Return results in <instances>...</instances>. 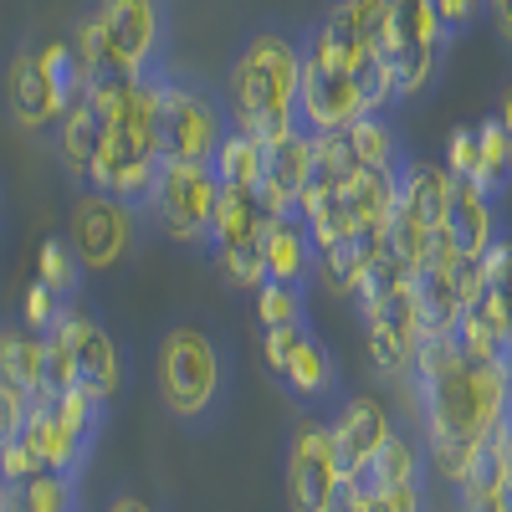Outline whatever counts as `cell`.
Instances as JSON below:
<instances>
[{"instance_id": "5bb4252c", "label": "cell", "mask_w": 512, "mask_h": 512, "mask_svg": "<svg viewBox=\"0 0 512 512\" xmlns=\"http://www.w3.org/2000/svg\"><path fill=\"white\" fill-rule=\"evenodd\" d=\"M277 379L287 384V395L297 405H308L313 415H328L338 405V359H333V349L323 344L313 328L297 338V349L287 354V364L277 369Z\"/></svg>"}, {"instance_id": "836d02e7", "label": "cell", "mask_w": 512, "mask_h": 512, "mask_svg": "<svg viewBox=\"0 0 512 512\" xmlns=\"http://www.w3.org/2000/svg\"><path fill=\"white\" fill-rule=\"evenodd\" d=\"M477 159H482V144H477V128L472 123H456L451 134H446V169L456 180H472L477 175Z\"/></svg>"}, {"instance_id": "4316f807", "label": "cell", "mask_w": 512, "mask_h": 512, "mask_svg": "<svg viewBox=\"0 0 512 512\" xmlns=\"http://www.w3.org/2000/svg\"><path fill=\"white\" fill-rule=\"evenodd\" d=\"M82 262H77V251L67 246V236H47L36 251V282H47L62 303H77V292H82Z\"/></svg>"}, {"instance_id": "5b68a950", "label": "cell", "mask_w": 512, "mask_h": 512, "mask_svg": "<svg viewBox=\"0 0 512 512\" xmlns=\"http://www.w3.org/2000/svg\"><path fill=\"white\" fill-rule=\"evenodd\" d=\"M149 236L144 205H128L98 190H77L67 210V246L77 251L82 272H118L123 262H134L139 246Z\"/></svg>"}, {"instance_id": "7a4b0ae2", "label": "cell", "mask_w": 512, "mask_h": 512, "mask_svg": "<svg viewBox=\"0 0 512 512\" xmlns=\"http://www.w3.org/2000/svg\"><path fill=\"white\" fill-rule=\"evenodd\" d=\"M410 395L420 410L425 446L461 441V446H487L492 431L512 415V359L497 364H472L456 359L436 374H410Z\"/></svg>"}, {"instance_id": "f35d334b", "label": "cell", "mask_w": 512, "mask_h": 512, "mask_svg": "<svg viewBox=\"0 0 512 512\" xmlns=\"http://www.w3.org/2000/svg\"><path fill=\"white\" fill-rule=\"evenodd\" d=\"M26 415H31V395L21 390V384L0 379V441H11L26 431Z\"/></svg>"}, {"instance_id": "ee69618b", "label": "cell", "mask_w": 512, "mask_h": 512, "mask_svg": "<svg viewBox=\"0 0 512 512\" xmlns=\"http://www.w3.org/2000/svg\"><path fill=\"white\" fill-rule=\"evenodd\" d=\"M497 123L507 128V139H512V82H507V88L497 93Z\"/></svg>"}, {"instance_id": "ac0fdd59", "label": "cell", "mask_w": 512, "mask_h": 512, "mask_svg": "<svg viewBox=\"0 0 512 512\" xmlns=\"http://www.w3.org/2000/svg\"><path fill=\"white\" fill-rule=\"evenodd\" d=\"M272 216L256 190H221L216 195V216H210V251H241V246H262Z\"/></svg>"}, {"instance_id": "8d00e7d4", "label": "cell", "mask_w": 512, "mask_h": 512, "mask_svg": "<svg viewBox=\"0 0 512 512\" xmlns=\"http://www.w3.org/2000/svg\"><path fill=\"white\" fill-rule=\"evenodd\" d=\"M431 6H436V16H441L451 41L466 36V31H477L487 21V0H431Z\"/></svg>"}, {"instance_id": "8fae6325", "label": "cell", "mask_w": 512, "mask_h": 512, "mask_svg": "<svg viewBox=\"0 0 512 512\" xmlns=\"http://www.w3.org/2000/svg\"><path fill=\"white\" fill-rule=\"evenodd\" d=\"M108 21L128 72H159L164 67V41H169V11L164 0H88Z\"/></svg>"}, {"instance_id": "7402d4cb", "label": "cell", "mask_w": 512, "mask_h": 512, "mask_svg": "<svg viewBox=\"0 0 512 512\" xmlns=\"http://www.w3.org/2000/svg\"><path fill=\"white\" fill-rule=\"evenodd\" d=\"M425 441H415V436H405V431H395L390 441H384V451L369 461V472L359 477L369 492H395V487H420L425 482Z\"/></svg>"}, {"instance_id": "d4e9b609", "label": "cell", "mask_w": 512, "mask_h": 512, "mask_svg": "<svg viewBox=\"0 0 512 512\" xmlns=\"http://www.w3.org/2000/svg\"><path fill=\"white\" fill-rule=\"evenodd\" d=\"M36 57H41V72H47L52 93L62 98V113H67V103H77L82 93H88L93 72L82 67V57H77V47H72L67 36H52V41H41V47H36Z\"/></svg>"}, {"instance_id": "83f0119b", "label": "cell", "mask_w": 512, "mask_h": 512, "mask_svg": "<svg viewBox=\"0 0 512 512\" xmlns=\"http://www.w3.org/2000/svg\"><path fill=\"white\" fill-rule=\"evenodd\" d=\"M52 410L62 415L67 431H72L77 441H88V446L98 441V431L108 425V400H103V395H93L88 384H72L67 395H57V400H52Z\"/></svg>"}, {"instance_id": "8992f818", "label": "cell", "mask_w": 512, "mask_h": 512, "mask_svg": "<svg viewBox=\"0 0 512 512\" xmlns=\"http://www.w3.org/2000/svg\"><path fill=\"white\" fill-rule=\"evenodd\" d=\"M216 195H221V180H216V169H210V164L159 159V175L149 185L144 216L169 241L205 246L210 241V216H216Z\"/></svg>"}, {"instance_id": "d6986e66", "label": "cell", "mask_w": 512, "mask_h": 512, "mask_svg": "<svg viewBox=\"0 0 512 512\" xmlns=\"http://www.w3.org/2000/svg\"><path fill=\"white\" fill-rule=\"evenodd\" d=\"M451 200H456V175L446 164H431V159H410L405 175H400V205L415 210L425 226H446L451 221Z\"/></svg>"}, {"instance_id": "e0dca14e", "label": "cell", "mask_w": 512, "mask_h": 512, "mask_svg": "<svg viewBox=\"0 0 512 512\" xmlns=\"http://www.w3.org/2000/svg\"><path fill=\"white\" fill-rule=\"evenodd\" d=\"M21 441L36 451V461L47 466V472H62V477H82V466H88V456H93V446L77 441L67 425H62V415L52 410V400H31Z\"/></svg>"}, {"instance_id": "30bf717a", "label": "cell", "mask_w": 512, "mask_h": 512, "mask_svg": "<svg viewBox=\"0 0 512 512\" xmlns=\"http://www.w3.org/2000/svg\"><path fill=\"white\" fill-rule=\"evenodd\" d=\"M52 328H62L67 338H72V354H77V384H88L93 395H103L108 405L118 400V390H123V379H128V364H123V349H118V338L88 313V308H77V303H67L62 313H57V323Z\"/></svg>"}, {"instance_id": "1f68e13d", "label": "cell", "mask_w": 512, "mask_h": 512, "mask_svg": "<svg viewBox=\"0 0 512 512\" xmlns=\"http://www.w3.org/2000/svg\"><path fill=\"white\" fill-rule=\"evenodd\" d=\"M21 507H26V512H82V507H77V477L36 472V477L21 487Z\"/></svg>"}, {"instance_id": "ab89813d", "label": "cell", "mask_w": 512, "mask_h": 512, "mask_svg": "<svg viewBox=\"0 0 512 512\" xmlns=\"http://www.w3.org/2000/svg\"><path fill=\"white\" fill-rule=\"evenodd\" d=\"M308 328H313V323H292V328H267V349H262V354H267V369H272V374H277V369L287 364V354L297 349V338H303Z\"/></svg>"}, {"instance_id": "2e32d148", "label": "cell", "mask_w": 512, "mask_h": 512, "mask_svg": "<svg viewBox=\"0 0 512 512\" xmlns=\"http://www.w3.org/2000/svg\"><path fill=\"white\" fill-rule=\"evenodd\" d=\"M446 236L456 246L461 262H482L492 251V241L502 236V216H497V200L487 190H477L472 180H456V200H451V221Z\"/></svg>"}, {"instance_id": "277c9868", "label": "cell", "mask_w": 512, "mask_h": 512, "mask_svg": "<svg viewBox=\"0 0 512 512\" xmlns=\"http://www.w3.org/2000/svg\"><path fill=\"white\" fill-rule=\"evenodd\" d=\"M231 134L226 98L200 82L195 72H159V154L164 159H195L210 164Z\"/></svg>"}, {"instance_id": "bcb514c9", "label": "cell", "mask_w": 512, "mask_h": 512, "mask_svg": "<svg viewBox=\"0 0 512 512\" xmlns=\"http://www.w3.org/2000/svg\"><path fill=\"white\" fill-rule=\"evenodd\" d=\"M0 446H6V441H0Z\"/></svg>"}, {"instance_id": "f546056e", "label": "cell", "mask_w": 512, "mask_h": 512, "mask_svg": "<svg viewBox=\"0 0 512 512\" xmlns=\"http://www.w3.org/2000/svg\"><path fill=\"white\" fill-rule=\"evenodd\" d=\"M451 338H456V349H461L466 359H472V364H497V359H512V349H507L502 338L487 328V318H482L477 308H466V313L456 318Z\"/></svg>"}, {"instance_id": "ffe728a7", "label": "cell", "mask_w": 512, "mask_h": 512, "mask_svg": "<svg viewBox=\"0 0 512 512\" xmlns=\"http://www.w3.org/2000/svg\"><path fill=\"white\" fill-rule=\"evenodd\" d=\"M103 144V123L93 113L88 98H77L67 103L62 123H57V164H62V175L77 185V190H88V169H93V154Z\"/></svg>"}, {"instance_id": "7bdbcfd3", "label": "cell", "mask_w": 512, "mask_h": 512, "mask_svg": "<svg viewBox=\"0 0 512 512\" xmlns=\"http://www.w3.org/2000/svg\"><path fill=\"white\" fill-rule=\"evenodd\" d=\"M103 512H154V502H144L139 492H113V502Z\"/></svg>"}, {"instance_id": "9a60e30c", "label": "cell", "mask_w": 512, "mask_h": 512, "mask_svg": "<svg viewBox=\"0 0 512 512\" xmlns=\"http://www.w3.org/2000/svg\"><path fill=\"white\" fill-rule=\"evenodd\" d=\"M262 267H267V282H287V287H308L318 277V246L303 216H282L267 226Z\"/></svg>"}, {"instance_id": "b9f144b4", "label": "cell", "mask_w": 512, "mask_h": 512, "mask_svg": "<svg viewBox=\"0 0 512 512\" xmlns=\"http://www.w3.org/2000/svg\"><path fill=\"white\" fill-rule=\"evenodd\" d=\"M456 512H512V497H451Z\"/></svg>"}, {"instance_id": "4dcf8cb0", "label": "cell", "mask_w": 512, "mask_h": 512, "mask_svg": "<svg viewBox=\"0 0 512 512\" xmlns=\"http://www.w3.org/2000/svg\"><path fill=\"white\" fill-rule=\"evenodd\" d=\"M267 169H272L282 185H292L297 195H303L313 185V134H308V128H297L287 144H277L272 159H267Z\"/></svg>"}, {"instance_id": "603a6c76", "label": "cell", "mask_w": 512, "mask_h": 512, "mask_svg": "<svg viewBox=\"0 0 512 512\" xmlns=\"http://www.w3.org/2000/svg\"><path fill=\"white\" fill-rule=\"evenodd\" d=\"M0 379L21 384L31 400H41V384H47V338L31 328L0 333Z\"/></svg>"}, {"instance_id": "d590c367", "label": "cell", "mask_w": 512, "mask_h": 512, "mask_svg": "<svg viewBox=\"0 0 512 512\" xmlns=\"http://www.w3.org/2000/svg\"><path fill=\"white\" fill-rule=\"evenodd\" d=\"M482 272H487V292H497L502 303H512V231H502L492 241V251L482 256Z\"/></svg>"}, {"instance_id": "7c38bea8", "label": "cell", "mask_w": 512, "mask_h": 512, "mask_svg": "<svg viewBox=\"0 0 512 512\" xmlns=\"http://www.w3.org/2000/svg\"><path fill=\"white\" fill-rule=\"evenodd\" d=\"M359 118H364L359 77L303 62V88H297V123H303L308 134H349Z\"/></svg>"}, {"instance_id": "ba28073f", "label": "cell", "mask_w": 512, "mask_h": 512, "mask_svg": "<svg viewBox=\"0 0 512 512\" xmlns=\"http://www.w3.org/2000/svg\"><path fill=\"white\" fill-rule=\"evenodd\" d=\"M159 159H164L159 139L144 134V128H103V144H98L93 169H88V190L128 200V205H144L149 185L159 175Z\"/></svg>"}, {"instance_id": "9c48e42d", "label": "cell", "mask_w": 512, "mask_h": 512, "mask_svg": "<svg viewBox=\"0 0 512 512\" xmlns=\"http://www.w3.org/2000/svg\"><path fill=\"white\" fill-rule=\"evenodd\" d=\"M328 431H333L338 456H344V472L364 477L369 461L384 451V441H390L400 425L374 390H354V395H338V405L328 410Z\"/></svg>"}, {"instance_id": "7dc6e473", "label": "cell", "mask_w": 512, "mask_h": 512, "mask_svg": "<svg viewBox=\"0 0 512 512\" xmlns=\"http://www.w3.org/2000/svg\"><path fill=\"white\" fill-rule=\"evenodd\" d=\"M507 497H512V492H507Z\"/></svg>"}, {"instance_id": "74e56055", "label": "cell", "mask_w": 512, "mask_h": 512, "mask_svg": "<svg viewBox=\"0 0 512 512\" xmlns=\"http://www.w3.org/2000/svg\"><path fill=\"white\" fill-rule=\"evenodd\" d=\"M62 308H67V303H62V297H57L47 282H31V287H26V308H21V318H26L31 333H47V328L57 323Z\"/></svg>"}, {"instance_id": "6da1fadb", "label": "cell", "mask_w": 512, "mask_h": 512, "mask_svg": "<svg viewBox=\"0 0 512 512\" xmlns=\"http://www.w3.org/2000/svg\"><path fill=\"white\" fill-rule=\"evenodd\" d=\"M297 88H303V36L287 26H256L226 77V113L231 128L251 134L256 144H287L297 128Z\"/></svg>"}, {"instance_id": "44dd1931", "label": "cell", "mask_w": 512, "mask_h": 512, "mask_svg": "<svg viewBox=\"0 0 512 512\" xmlns=\"http://www.w3.org/2000/svg\"><path fill=\"white\" fill-rule=\"evenodd\" d=\"M344 139H349L354 164H359V169H369V175H400V169L410 164V159H405V149H400V134H395L390 113H364Z\"/></svg>"}, {"instance_id": "52a82bcc", "label": "cell", "mask_w": 512, "mask_h": 512, "mask_svg": "<svg viewBox=\"0 0 512 512\" xmlns=\"http://www.w3.org/2000/svg\"><path fill=\"white\" fill-rule=\"evenodd\" d=\"M344 482V456L333 446L328 415H303L287 436V507L292 512H328Z\"/></svg>"}, {"instance_id": "d6a6232c", "label": "cell", "mask_w": 512, "mask_h": 512, "mask_svg": "<svg viewBox=\"0 0 512 512\" xmlns=\"http://www.w3.org/2000/svg\"><path fill=\"white\" fill-rule=\"evenodd\" d=\"M47 384H41V400H57L77 384V354H72V338L62 328H47Z\"/></svg>"}, {"instance_id": "484cf974", "label": "cell", "mask_w": 512, "mask_h": 512, "mask_svg": "<svg viewBox=\"0 0 512 512\" xmlns=\"http://www.w3.org/2000/svg\"><path fill=\"white\" fill-rule=\"evenodd\" d=\"M477 144H482V159H477L472 185L487 190V195L497 200V195L512 185V139H507V128L497 123V113L477 123Z\"/></svg>"}, {"instance_id": "cb8c5ba5", "label": "cell", "mask_w": 512, "mask_h": 512, "mask_svg": "<svg viewBox=\"0 0 512 512\" xmlns=\"http://www.w3.org/2000/svg\"><path fill=\"white\" fill-rule=\"evenodd\" d=\"M267 159H272L267 144H256L251 134L231 128V134L221 139V149H216V159H210V169H216L221 190H256L267 180Z\"/></svg>"}, {"instance_id": "f1b7e54d", "label": "cell", "mask_w": 512, "mask_h": 512, "mask_svg": "<svg viewBox=\"0 0 512 512\" xmlns=\"http://www.w3.org/2000/svg\"><path fill=\"white\" fill-rule=\"evenodd\" d=\"M256 323L267 328H292V323H308V297L303 287H287V282H262L256 287Z\"/></svg>"}, {"instance_id": "f6af8a7d", "label": "cell", "mask_w": 512, "mask_h": 512, "mask_svg": "<svg viewBox=\"0 0 512 512\" xmlns=\"http://www.w3.org/2000/svg\"><path fill=\"white\" fill-rule=\"evenodd\" d=\"M0 221H6V200H0Z\"/></svg>"}, {"instance_id": "e575fe53", "label": "cell", "mask_w": 512, "mask_h": 512, "mask_svg": "<svg viewBox=\"0 0 512 512\" xmlns=\"http://www.w3.org/2000/svg\"><path fill=\"white\" fill-rule=\"evenodd\" d=\"M36 472H47V466L36 461V451L21 436H11L6 446H0V482H6V487H26Z\"/></svg>"}, {"instance_id": "4fadbf2b", "label": "cell", "mask_w": 512, "mask_h": 512, "mask_svg": "<svg viewBox=\"0 0 512 512\" xmlns=\"http://www.w3.org/2000/svg\"><path fill=\"white\" fill-rule=\"evenodd\" d=\"M6 113L21 134H57V123H62V98L52 93L41 57L31 47L11 52L6 62Z\"/></svg>"}, {"instance_id": "3957f363", "label": "cell", "mask_w": 512, "mask_h": 512, "mask_svg": "<svg viewBox=\"0 0 512 512\" xmlns=\"http://www.w3.org/2000/svg\"><path fill=\"white\" fill-rule=\"evenodd\" d=\"M154 390L169 420H180L185 431H210L231 400V354L205 323H169L154 338Z\"/></svg>"}, {"instance_id": "60d3db41", "label": "cell", "mask_w": 512, "mask_h": 512, "mask_svg": "<svg viewBox=\"0 0 512 512\" xmlns=\"http://www.w3.org/2000/svg\"><path fill=\"white\" fill-rule=\"evenodd\" d=\"M487 21H492L497 41L512 52V0H487Z\"/></svg>"}]
</instances>
